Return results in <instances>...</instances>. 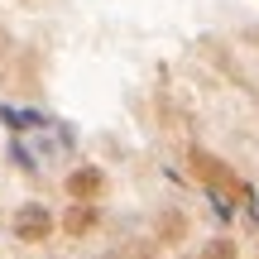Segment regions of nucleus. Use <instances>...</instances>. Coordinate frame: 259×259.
<instances>
[{"instance_id": "obj_1", "label": "nucleus", "mask_w": 259, "mask_h": 259, "mask_svg": "<svg viewBox=\"0 0 259 259\" xmlns=\"http://www.w3.org/2000/svg\"><path fill=\"white\" fill-rule=\"evenodd\" d=\"M15 235L24 245H38V240H48L53 235V216L44 211V206H24V211L15 216Z\"/></svg>"}, {"instance_id": "obj_2", "label": "nucleus", "mask_w": 259, "mask_h": 259, "mask_svg": "<svg viewBox=\"0 0 259 259\" xmlns=\"http://www.w3.org/2000/svg\"><path fill=\"white\" fill-rule=\"evenodd\" d=\"M101 187H106L101 168H77V173L67 178V197H77V202H92V197H101Z\"/></svg>"}, {"instance_id": "obj_3", "label": "nucleus", "mask_w": 259, "mask_h": 259, "mask_svg": "<svg viewBox=\"0 0 259 259\" xmlns=\"http://www.w3.org/2000/svg\"><path fill=\"white\" fill-rule=\"evenodd\" d=\"M92 226H96V211H92V206H77V211H67V221H63V231L67 235H82V231H92Z\"/></svg>"}, {"instance_id": "obj_4", "label": "nucleus", "mask_w": 259, "mask_h": 259, "mask_svg": "<svg viewBox=\"0 0 259 259\" xmlns=\"http://www.w3.org/2000/svg\"><path fill=\"white\" fill-rule=\"evenodd\" d=\"M202 259H235V245H231V240H216V245H206Z\"/></svg>"}]
</instances>
